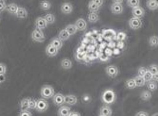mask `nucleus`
Wrapping results in <instances>:
<instances>
[{
	"mask_svg": "<svg viewBox=\"0 0 158 116\" xmlns=\"http://www.w3.org/2000/svg\"><path fill=\"white\" fill-rule=\"evenodd\" d=\"M116 99H117L116 93H114L111 89L105 90L102 93V102L105 103V104H108V105L114 104V101H116Z\"/></svg>",
	"mask_w": 158,
	"mask_h": 116,
	"instance_id": "1",
	"label": "nucleus"
},
{
	"mask_svg": "<svg viewBox=\"0 0 158 116\" xmlns=\"http://www.w3.org/2000/svg\"><path fill=\"white\" fill-rule=\"evenodd\" d=\"M40 94H41V97L44 98V99H50V98H53V96L55 95V91H54V88L50 85H44L41 88V91H40Z\"/></svg>",
	"mask_w": 158,
	"mask_h": 116,
	"instance_id": "2",
	"label": "nucleus"
},
{
	"mask_svg": "<svg viewBox=\"0 0 158 116\" xmlns=\"http://www.w3.org/2000/svg\"><path fill=\"white\" fill-rule=\"evenodd\" d=\"M31 38L33 41L38 42H43L46 40V35L43 31V30H40V28H34L32 33H31Z\"/></svg>",
	"mask_w": 158,
	"mask_h": 116,
	"instance_id": "3",
	"label": "nucleus"
},
{
	"mask_svg": "<svg viewBox=\"0 0 158 116\" xmlns=\"http://www.w3.org/2000/svg\"><path fill=\"white\" fill-rule=\"evenodd\" d=\"M128 25L132 28V30H140V28L143 26V21H142L141 18L132 17V18H130V20H129Z\"/></svg>",
	"mask_w": 158,
	"mask_h": 116,
	"instance_id": "4",
	"label": "nucleus"
},
{
	"mask_svg": "<svg viewBox=\"0 0 158 116\" xmlns=\"http://www.w3.org/2000/svg\"><path fill=\"white\" fill-rule=\"evenodd\" d=\"M105 72L108 75V77H110L111 78H114L118 76L119 70H118V66H116V65H109L105 68Z\"/></svg>",
	"mask_w": 158,
	"mask_h": 116,
	"instance_id": "5",
	"label": "nucleus"
},
{
	"mask_svg": "<svg viewBox=\"0 0 158 116\" xmlns=\"http://www.w3.org/2000/svg\"><path fill=\"white\" fill-rule=\"evenodd\" d=\"M53 103L56 105V106H63L64 104H65V95H64L63 94L61 93H57L55 94V95L53 96Z\"/></svg>",
	"mask_w": 158,
	"mask_h": 116,
	"instance_id": "6",
	"label": "nucleus"
},
{
	"mask_svg": "<svg viewBox=\"0 0 158 116\" xmlns=\"http://www.w3.org/2000/svg\"><path fill=\"white\" fill-rule=\"evenodd\" d=\"M48 109V104L46 101V99L42 98L37 100V107H36V110L38 112H45L47 111Z\"/></svg>",
	"mask_w": 158,
	"mask_h": 116,
	"instance_id": "7",
	"label": "nucleus"
},
{
	"mask_svg": "<svg viewBox=\"0 0 158 116\" xmlns=\"http://www.w3.org/2000/svg\"><path fill=\"white\" fill-rule=\"evenodd\" d=\"M132 14H133V17H137V18H143L145 16V10L142 7H136L132 9Z\"/></svg>",
	"mask_w": 158,
	"mask_h": 116,
	"instance_id": "8",
	"label": "nucleus"
},
{
	"mask_svg": "<svg viewBox=\"0 0 158 116\" xmlns=\"http://www.w3.org/2000/svg\"><path fill=\"white\" fill-rule=\"evenodd\" d=\"M46 53L48 57H55L58 55L59 49L55 47L53 45H51V43H49V45H48V46L46 47Z\"/></svg>",
	"mask_w": 158,
	"mask_h": 116,
	"instance_id": "9",
	"label": "nucleus"
},
{
	"mask_svg": "<svg viewBox=\"0 0 158 116\" xmlns=\"http://www.w3.org/2000/svg\"><path fill=\"white\" fill-rule=\"evenodd\" d=\"M71 113V109L69 106L63 105L59 108L58 111H57V115L58 116H69Z\"/></svg>",
	"mask_w": 158,
	"mask_h": 116,
	"instance_id": "10",
	"label": "nucleus"
},
{
	"mask_svg": "<svg viewBox=\"0 0 158 116\" xmlns=\"http://www.w3.org/2000/svg\"><path fill=\"white\" fill-rule=\"evenodd\" d=\"M48 24L46 21V19L44 17H42V16L36 18V20H35V27L40 28V30H45V28L48 26Z\"/></svg>",
	"mask_w": 158,
	"mask_h": 116,
	"instance_id": "11",
	"label": "nucleus"
},
{
	"mask_svg": "<svg viewBox=\"0 0 158 116\" xmlns=\"http://www.w3.org/2000/svg\"><path fill=\"white\" fill-rule=\"evenodd\" d=\"M61 10L64 14H70L73 11V5L70 2H64L61 5Z\"/></svg>",
	"mask_w": 158,
	"mask_h": 116,
	"instance_id": "12",
	"label": "nucleus"
},
{
	"mask_svg": "<svg viewBox=\"0 0 158 116\" xmlns=\"http://www.w3.org/2000/svg\"><path fill=\"white\" fill-rule=\"evenodd\" d=\"M124 10V8L122 4L120 3H113L111 5V11L114 14H121Z\"/></svg>",
	"mask_w": 158,
	"mask_h": 116,
	"instance_id": "13",
	"label": "nucleus"
},
{
	"mask_svg": "<svg viewBox=\"0 0 158 116\" xmlns=\"http://www.w3.org/2000/svg\"><path fill=\"white\" fill-rule=\"evenodd\" d=\"M75 25H76L79 31H84L86 30V27H87V23H86L85 19H83V18L77 19L75 22Z\"/></svg>",
	"mask_w": 158,
	"mask_h": 116,
	"instance_id": "14",
	"label": "nucleus"
},
{
	"mask_svg": "<svg viewBox=\"0 0 158 116\" xmlns=\"http://www.w3.org/2000/svg\"><path fill=\"white\" fill-rule=\"evenodd\" d=\"M78 102V97L74 94H67L65 95V104L68 106H74Z\"/></svg>",
	"mask_w": 158,
	"mask_h": 116,
	"instance_id": "15",
	"label": "nucleus"
},
{
	"mask_svg": "<svg viewBox=\"0 0 158 116\" xmlns=\"http://www.w3.org/2000/svg\"><path fill=\"white\" fill-rule=\"evenodd\" d=\"M99 114L103 116H112L113 110L109 105H104L99 109Z\"/></svg>",
	"mask_w": 158,
	"mask_h": 116,
	"instance_id": "16",
	"label": "nucleus"
},
{
	"mask_svg": "<svg viewBox=\"0 0 158 116\" xmlns=\"http://www.w3.org/2000/svg\"><path fill=\"white\" fill-rule=\"evenodd\" d=\"M30 102H31V98L28 97H25L23 98L21 101H20V109L22 110H30Z\"/></svg>",
	"mask_w": 158,
	"mask_h": 116,
	"instance_id": "17",
	"label": "nucleus"
},
{
	"mask_svg": "<svg viewBox=\"0 0 158 116\" xmlns=\"http://www.w3.org/2000/svg\"><path fill=\"white\" fill-rule=\"evenodd\" d=\"M152 94L149 90H145L140 94V98L143 101H149L152 99Z\"/></svg>",
	"mask_w": 158,
	"mask_h": 116,
	"instance_id": "18",
	"label": "nucleus"
},
{
	"mask_svg": "<svg viewBox=\"0 0 158 116\" xmlns=\"http://www.w3.org/2000/svg\"><path fill=\"white\" fill-rule=\"evenodd\" d=\"M15 15L18 18H20V19H25V18L27 17V10L25 8H23V7H19V9H18V10H17Z\"/></svg>",
	"mask_w": 158,
	"mask_h": 116,
	"instance_id": "19",
	"label": "nucleus"
},
{
	"mask_svg": "<svg viewBox=\"0 0 158 116\" xmlns=\"http://www.w3.org/2000/svg\"><path fill=\"white\" fill-rule=\"evenodd\" d=\"M149 46L152 48L158 47V36L157 35H152L149 38Z\"/></svg>",
	"mask_w": 158,
	"mask_h": 116,
	"instance_id": "20",
	"label": "nucleus"
},
{
	"mask_svg": "<svg viewBox=\"0 0 158 116\" xmlns=\"http://www.w3.org/2000/svg\"><path fill=\"white\" fill-rule=\"evenodd\" d=\"M39 7L42 10H48L51 8V3L48 1V0H41Z\"/></svg>",
	"mask_w": 158,
	"mask_h": 116,
	"instance_id": "21",
	"label": "nucleus"
},
{
	"mask_svg": "<svg viewBox=\"0 0 158 116\" xmlns=\"http://www.w3.org/2000/svg\"><path fill=\"white\" fill-rule=\"evenodd\" d=\"M71 35L67 32V30H60L59 31V33H58V38L60 39V40H62L63 42H64V41H67L68 39H69V37H70Z\"/></svg>",
	"mask_w": 158,
	"mask_h": 116,
	"instance_id": "22",
	"label": "nucleus"
},
{
	"mask_svg": "<svg viewBox=\"0 0 158 116\" xmlns=\"http://www.w3.org/2000/svg\"><path fill=\"white\" fill-rule=\"evenodd\" d=\"M125 87L130 90H134L135 88H136V83L135 78H128L125 82Z\"/></svg>",
	"mask_w": 158,
	"mask_h": 116,
	"instance_id": "23",
	"label": "nucleus"
},
{
	"mask_svg": "<svg viewBox=\"0 0 158 116\" xmlns=\"http://www.w3.org/2000/svg\"><path fill=\"white\" fill-rule=\"evenodd\" d=\"M146 85H147L148 90L151 91V92H155V91L158 89V84H157V82L154 81L153 79L151 80V81H148V82L146 83Z\"/></svg>",
	"mask_w": 158,
	"mask_h": 116,
	"instance_id": "24",
	"label": "nucleus"
},
{
	"mask_svg": "<svg viewBox=\"0 0 158 116\" xmlns=\"http://www.w3.org/2000/svg\"><path fill=\"white\" fill-rule=\"evenodd\" d=\"M87 20L90 23H97L99 20V16H98V14L96 12H90L87 15Z\"/></svg>",
	"mask_w": 158,
	"mask_h": 116,
	"instance_id": "25",
	"label": "nucleus"
},
{
	"mask_svg": "<svg viewBox=\"0 0 158 116\" xmlns=\"http://www.w3.org/2000/svg\"><path fill=\"white\" fill-rule=\"evenodd\" d=\"M65 30H67V32L70 34V35H74L76 34V32L78 31V28L76 26L75 24H70V25H67L65 26Z\"/></svg>",
	"mask_w": 158,
	"mask_h": 116,
	"instance_id": "26",
	"label": "nucleus"
},
{
	"mask_svg": "<svg viewBox=\"0 0 158 116\" xmlns=\"http://www.w3.org/2000/svg\"><path fill=\"white\" fill-rule=\"evenodd\" d=\"M50 43L51 45H53L55 47H57L59 50L63 47V41L62 40H60L58 37H56V38H53L52 40H51V42H50Z\"/></svg>",
	"mask_w": 158,
	"mask_h": 116,
	"instance_id": "27",
	"label": "nucleus"
},
{
	"mask_svg": "<svg viewBox=\"0 0 158 116\" xmlns=\"http://www.w3.org/2000/svg\"><path fill=\"white\" fill-rule=\"evenodd\" d=\"M18 9H19V7H18L15 3H10V4H9L8 7H7V11H9V12L11 13V14H16Z\"/></svg>",
	"mask_w": 158,
	"mask_h": 116,
	"instance_id": "28",
	"label": "nucleus"
},
{
	"mask_svg": "<svg viewBox=\"0 0 158 116\" xmlns=\"http://www.w3.org/2000/svg\"><path fill=\"white\" fill-rule=\"evenodd\" d=\"M99 9H100V7H98L93 0H91V1H89V3H88V10H89V11L90 12H98V10H99Z\"/></svg>",
	"mask_w": 158,
	"mask_h": 116,
	"instance_id": "29",
	"label": "nucleus"
},
{
	"mask_svg": "<svg viewBox=\"0 0 158 116\" xmlns=\"http://www.w3.org/2000/svg\"><path fill=\"white\" fill-rule=\"evenodd\" d=\"M72 62H71L69 59H64L62 62H61V66L65 69V70H68V69H71L72 68Z\"/></svg>",
	"mask_w": 158,
	"mask_h": 116,
	"instance_id": "30",
	"label": "nucleus"
},
{
	"mask_svg": "<svg viewBox=\"0 0 158 116\" xmlns=\"http://www.w3.org/2000/svg\"><path fill=\"white\" fill-rule=\"evenodd\" d=\"M134 78H135V80L136 87H143V86H144V85L147 83L144 78H143V77H140V76H138V75H137L136 77H135Z\"/></svg>",
	"mask_w": 158,
	"mask_h": 116,
	"instance_id": "31",
	"label": "nucleus"
},
{
	"mask_svg": "<svg viewBox=\"0 0 158 116\" xmlns=\"http://www.w3.org/2000/svg\"><path fill=\"white\" fill-rule=\"evenodd\" d=\"M43 17H44V18L46 19V21L48 22V25L54 24L55 21H56V17H55L54 14H52V13H47L46 15H44Z\"/></svg>",
	"mask_w": 158,
	"mask_h": 116,
	"instance_id": "32",
	"label": "nucleus"
},
{
	"mask_svg": "<svg viewBox=\"0 0 158 116\" xmlns=\"http://www.w3.org/2000/svg\"><path fill=\"white\" fill-rule=\"evenodd\" d=\"M116 40L118 42H125L127 40V33L124 31H118L117 32Z\"/></svg>",
	"mask_w": 158,
	"mask_h": 116,
	"instance_id": "33",
	"label": "nucleus"
},
{
	"mask_svg": "<svg viewBox=\"0 0 158 116\" xmlns=\"http://www.w3.org/2000/svg\"><path fill=\"white\" fill-rule=\"evenodd\" d=\"M147 8L151 10H156L158 9V5L154 0H147Z\"/></svg>",
	"mask_w": 158,
	"mask_h": 116,
	"instance_id": "34",
	"label": "nucleus"
},
{
	"mask_svg": "<svg viewBox=\"0 0 158 116\" xmlns=\"http://www.w3.org/2000/svg\"><path fill=\"white\" fill-rule=\"evenodd\" d=\"M127 5L132 9L139 7L140 6V0H127Z\"/></svg>",
	"mask_w": 158,
	"mask_h": 116,
	"instance_id": "35",
	"label": "nucleus"
},
{
	"mask_svg": "<svg viewBox=\"0 0 158 116\" xmlns=\"http://www.w3.org/2000/svg\"><path fill=\"white\" fill-rule=\"evenodd\" d=\"M111 33H116L112 30H103V35L105 38H109V39H116V36L111 35Z\"/></svg>",
	"mask_w": 158,
	"mask_h": 116,
	"instance_id": "36",
	"label": "nucleus"
},
{
	"mask_svg": "<svg viewBox=\"0 0 158 116\" xmlns=\"http://www.w3.org/2000/svg\"><path fill=\"white\" fill-rule=\"evenodd\" d=\"M75 58H76V60L79 61V62H83L85 60V54L84 53H80V52H77L76 51Z\"/></svg>",
	"mask_w": 158,
	"mask_h": 116,
	"instance_id": "37",
	"label": "nucleus"
},
{
	"mask_svg": "<svg viewBox=\"0 0 158 116\" xmlns=\"http://www.w3.org/2000/svg\"><path fill=\"white\" fill-rule=\"evenodd\" d=\"M148 70H149L148 68H146V67H144V66H141V67L138 68L137 74H138V76H140V77H144L145 74L147 73V71H148Z\"/></svg>",
	"mask_w": 158,
	"mask_h": 116,
	"instance_id": "38",
	"label": "nucleus"
},
{
	"mask_svg": "<svg viewBox=\"0 0 158 116\" xmlns=\"http://www.w3.org/2000/svg\"><path fill=\"white\" fill-rule=\"evenodd\" d=\"M148 69H149V71L152 72V75L158 74V65H156V64H152V65H150Z\"/></svg>",
	"mask_w": 158,
	"mask_h": 116,
	"instance_id": "39",
	"label": "nucleus"
},
{
	"mask_svg": "<svg viewBox=\"0 0 158 116\" xmlns=\"http://www.w3.org/2000/svg\"><path fill=\"white\" fill-rule=\"evenodd\" d=\"M145 78V80H146V82H148V81H151V80H152L153 79V75H152V73L151 71H147V73L145 74V76L143 77Z\"/></svg>",
	"mask_w": 158,
	"mask_h": 116,
	"instance_id": "40",
	"label": "nucleus"
},
{
	"mask_svg": "<svg viewBox=\"0 0 158 116\" xmlns=\"http://www.w3.org/2000/svg\"><path fill=\"white\" fill-rule=\"evenodd\" d=\"M7 73V66L5 63H0V76H5Z\"/></svg>",
	"mask_w": 158,
	"mask_h": 116,
	"instance_id": "41",
	"label": "nucleus"
},
{
	"mask_svg": "<svg viewBox=\"0 0 158 116\" xmlns=\"http://www.w3.org/2000/svg\"><path fill=\"white\" fill-rule=\"evenodd\" d=\"M36 107H37V100L34 99V98H31V102H30V110H36Z\"/></svg>",
	"mask_w": 158,
	"mask_h": 116,
	"instance_id": "42",
	"label": "nucleus"
},
{
	"mask_svg": "<svg viewBox=\"0 0 158 116\" xmlns=\"http://www.w3.org/2000/svg\"><path fill=\"white\" fill-rule=\"evenodd\" d=\"M7 3H6V0H0V11H4L7 10Z\"/></svg>",
	"mask_w": 158,
	"mask_h": 116,
	"instance_id": "43",
	"label": "nucleus"
},
{
	"mask_svg": "<svg viewBox=\"0 0 158 116\" xmlns=\"http://www.w3.org/2000/svg\"><path fill=\"white\" fill-rule=\"evenodd\" d=\"M18 116H32V113L31 111H28V110H20L18 113Z\"/></svg>",
	"mask_w": 158,
	"mask_h": 116,
	"instance_id": "44",
	"label": "nucleus"
},
{
	"mask_svg": "<svg viewBox=\"0 0 158 116\" xmlns=\"http://www.w3.org/2000/svg\"><path fill=\"white\" fill-rule=\"evenodd\" d=\"M135 116H149V113H148L147 111L141 110V111H138V112H136Z\"/></svg>",
	"mask_w": 158,
	"mask_h": 116,
	"instance_id": "45",
	"label": "nucleus"
},
{
	"mask_svg": "<svg viewBox=\"0 0 158 116\" xmlns=\"http://www.w3.org/2000/svg\"><path fill=\"white\" fill-rule=\"evenodd\" d=\"M93 1L98 6V7H102L104 4V0H93Z\"/></svg>",
	"mask_w": 158,
	"mask_h": 116,
	"instance_id": "46",
	"label": "nucleus"
},
{
	"mask_svg": "<svg viewBox=\"0 0 158 116\" xmlns=\"http://www.w3.org/2000/svg\"><path fill=\"white\" fill-rule=\"evenodd\" d=\"M89 100H90V96L88 94L82 95V101H83V102H88Z\"/></svg>",
	"mask_w": 158,
	"mask_h": 116,
	"instance_id": "47",
	"label": "nucleus"
},
{
	"mask_svg": "<svg viewBox=\"0 0 158 116\" xmlns=\"http://www.w3.org/2000/svg\"><path fill=\"white\" fill-rule=\"evenodd\" d=\"M117 46H118V48H119V49L124 48V46H125L124 42H118V45H117Z\"/></svg>",
	"mask_w": 158,
	"mask_h": 116,
	"instance_id": "48",
	"label": "nucleus"
},
{
	"mask_svg": "<svg viewBox=\"0 0 158 116\" xmlns=\"http://www.w3.org/2000/svg\"><path fill=\"white\" fill-rule=\"evenodd\" d=\"M69 116H81V114L78 111H71Z\"/></svg>",
	"mask_w": 158,
	"mask_h": 116,
	"instance_id": "49",
	"label": "nucleus"
},
{
	"mask_svg": "<svg viewBox=\"0 0 158 116\" xmlns=\"http://www.w3.org/2000/svg\"><path fill=\"white\" fill-rule=\"evenodd\" d=\"M77 52H80V53H84V48L83 46H81L77 49Z\"/></svg>",
	"mask_w": 158,
	"mask_h": 116,
	"instance_id": "50",
	"label": "nucleus"
},
{
	"mask_svg": "<svg viewBox=\"0 0 158 116\" xmlns=\"http://www.w3.org/2000/svg\"><path fill=\"white\" fill-rule=\"evenodd\" d=\"M122 2H123V0H113V3H120V4H122Z\"/></svg>",
	"mask_w": 158,
	"mask_h": 116,
	"instance_id": "51",
	"label": "nucleus"
},
{
	"mask_svg": "<svg viewBox=\"0 0 158 116\" xmlns=\"http://www.w3.org/2000/svg\"><path fill=\"white\" fill-rule=\"evenodd\" d=\"M153 80H154V81H156V82H158V74L153 75Z\"/></svg>",
	"mask_w": 158,
	"mask_h": 116,
	"instance_id": "52",
	"label": "nucleus"
},
{
	"mask_svg": "<svg viewBox=\"0 0 158 116\" xmlns=\"http://www.w3.org/2000/svg\"><path fill=\"white\" fill-rule=\"evenodd\" d=\"M0 80H1V82H4L5 81V76H1V78H0Z\"/></svg>",
	"mask_w": 158,
	"mask_h": 116,
	"instance_id": "53",
	"label": "nucleus"
},
{
	"mask_svg": "<svg viewBox=\"0 0 158 116\" xmlns=\"http://www.w3.org/2000/svg\"><path fill=\"white\" fill-rule=\"evenodd\" d=\"M154 1H155V2H156V4L158 5V0H154Z\"/></svg>",
	"mask_w": 158,
	"mask_h": 116,
	"instance_id": "54",
	"label": "nucleus"
},
{
	"mask_svg": "<svg viewBox=\"0 0 158 116\" xmlns=\"http://www.w3.org/2000/svg\"><path fill=\"white\" fill-rule=\"evenodd\" d=\"M98 116H103V115H100V114H99V115H98Z\"/></svg>",
	"mask_w": 158,
	"mask_h": 116,
	"instance_id": "55",
	"label": "nucleus"
}]
</instances>
